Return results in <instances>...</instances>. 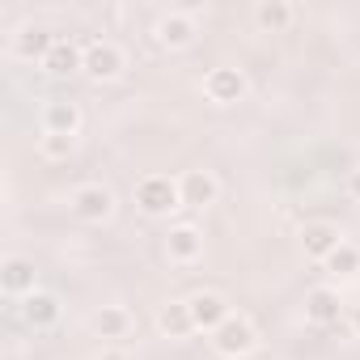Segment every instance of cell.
Instances as JSON below:
<instances>
[{
  "label": "cell",
  "instance_id": "5bb4252c",
  "mask_svg": "<svg viewBox=\"0 0 360 360\" xmlns=\"http://www.w3.org/2000/svg\"><path fill=\"white\" fill-rule=\"evenodd\" d=\"M43 68L51 77H72V72H85V47L72 43V39H56V47L47 51Z\"/></svg>",
  "mask_w": 360,
  "mask_h": 360
},
{
  "label": "cell",
  "instance_id": "8992f818",
  "mask_svg": "<svg viewBox=\"0 0 360 360\" xmlns=\"http://www.w3.org/2000/svg\"><path fill=\"white\" fill-rule=\"evenodd\" d=\"M123 68H127V56L119 43L98 39L85 47V77L89 81H115V77H123Z\"/></svg>",
  "mask_w": 360,
  "mask_h": 360
},
{
  "label": "cell",
  "instance_id": "9c48e42d",
  "mask_svg": "<svg viewBox=\"0 0 360 360\" xmlns=\"http://www.w3.org/2000/svg\"><path fill=\"white\" fill-rule=\"evenodd\" d=\"M200 255H204V229L200 225H174L165 233V259L169 263L191 267V263H200Z\"/></svg>",
  "mask_w": 360,
  "mask_h": 360
},
{
  "label": "cell",
  "instance_id": "ffe728a7",
  "mask_svg": "<svg viewBox=\"0 0 360 360\" xmlns=\"http://www.w3.org/2000/svg\"><path fill=\"white\" fill-rule=\"evenodd\" d=\"M330 276H339V280H352L356 271H360V246H352V242H339L330 255H326V263H322Z\"/></svg>",
  "mask_w": 360,
  "mask_h": 360
},
{
  "label": "cell",
  "instance_id": "2e32d148",
  "mask_svg": "<svg viewBox=\"0 0 360 360\" xmlns=\"http://www.w3.org/2000/svg\"><path fill=\"white\" fill-rule=\"evenodd\" d=\"M157 330L165 339H187V335H195L191 305L187 301H165V305H157Z\"/></svg>",
  "mask_w": 360,
  "mask_h": 360
},
{
  "label": "cell",
  "instance_id": "5b68a950",
  "mask_svg": "<svg viewBox=\"0 0 360 360\" xmlns=\"http://www.w3.org/2000/svg\"><path fill=\"white\" fill-rule=\"evenodd\" d=\"M157 43L165 47V51H187L195 39H200V22H195V13H187V9H169L161 22H157Z\"/></svg>",
  "mask_w": 360,
  "mask_h": 360
},
{
  "label": "cell",
  "instance_id": "8fae6325",
  "mask_svg": "<svg viewBox=\"0 0 360 360\" xmlns=\"http://www.w3.org/2000/svg\"><path fill=\"white\" fill-rule=\"evenodd\" d=\"M187 305H191V322H195V330H217L233 309H229V301L221 297V292H212V288H200V292H191L187 297Z\"/></svg>",
  "mask_w": 360,
  "mask_h": 360
},
{
  "label": "cell",
  "instance_id": "4fadbf2b",
  "mask_svg": "<svg viewBox=\"0 0 360 360\" xmlns=\"http://www.w3.org/2000/svg\"><path fill=\"white\" fill-rule=\"evenodd\" d=\"M339 314H343V301H339L335 288L318 284V288L305 292V322H314V326H335Z\"/></svg>",
  "mask_w": 360,
  "mask_h": 360
},
{
  "label": "cell",
  "instance_id": "603a6c76",
  "mask_svg": "<svg viewBox=\"0 0 360 360\" xmlns=\"http://www.w3.org/2000/svg\"><path fill=\"white\" fill-rule=\"evenodd\" d=\"M352 330H356V339H360V305H352Z\"/></svg>",
  "mask_w": 360,
  "mask_h": 360
},
{
  "label": "cell",
  "instance_id": "277c9868",
  "mask_svg": "<svg viewBox=\"0 0 360 360\" xmlns=\"http://www.w3.org/2000/svg\"><path fill=\"white\" fill-rule=\"evenodd\" d=\"M68 208H72L77 221H85V225H102V221L115 217V191L102 187V183H81V187L68 195Z\"/></svg>",
  "mask_w": 360,
  "mask_h": 360
},
{
  "label": "cell",
  "instance_id": "d6986e66",
  "mask_svg": "<svg viewBox=\"0 0 360 360\" xmlns=\"http://www.w3.org/2000/svg\"><path fill=\"white\" fill-rule=\"evenodd\" d=\"M94 330H98L102 339H123V335L131 330V309H123V305H102V309L94 314Z\"/></svg>",
  "mask_w": 360,
  "mask_h": 360
},
{
  "label": "cell",
  "instance_id": "cb8c5ba5",
  "mask_svg": "<svg viewBox=\"0 0 360 360\" xmlns=\"http://www.w3.org/2000/svg\"><path fill=\"white\" fill-rule=\"evenodd\" d=\"M102 360H127V352H115L110 347V352H102Z\"/></svg>",
  "mask_w": 360,
  "mask_h": 360
},
{
  "label": "cell",
  "instance_id": "30bf717a",
  "mask_svg": "<svg viewBox=\"0 0 360 360\" xmlns=\"http://www.w3.org/2000/svg\"><path fill=\"white\" fill-rule=\"evenodd\" d=\"M0 288H5L9 297H30L39 292V271L26 255H9V259H0Z\"/></svg>",
  "mask_w": 360,
  "mask_h": 360
},
{
  "label": "cell",
  "instance_id": "6da1fadb",
  "mask_svg": "<svg viewBox=\"0 0 360 360\" xmlns=\"http://www.w3.org/2000/svg\"><path fill=\"white\" fill-rule=\"evenodd\" d=\"M136 208L144 217H169L183 208V191H178V178L169 174H144L136 183Z\"/></svg>",
  "mask_w": 360,
  "mask_h": 360
},
{
  "label": "cell",
  "instance_id": "ba28073f",
  "mask_svg": "<svg viewBox=\"0 0 360 360\" xmlns=\"http://www.w3.org/2000/svg\"><path fill=\"white\" fill-rule=\"evenodd\" d=\"M51 47H56V34H51L47 26H39V22L18 26V34H13V43H9V51H13L22 64H43Z\"/></svg>",
  "mask_w": 360,
  "mask_h": 360
},
{
  "label": "cell",
  "instance_id": "7402d4cb",
  "mask_svg": "<svg viewBox=\"0 0 360 360\" xmlns=\"http://www.w3.org/2000/svg\"><path fill=\"white\" fill-rule=\"evenodd\" d=\"M347 195H352V200L360 204V165H356V169L347 174Z\"/></svg>",
  "mask_w": 360,
  "mask_h": 360
},
{
  "label": "cell",
  "instance_id": "ac0fdd59",
  "mask_svg": "<svg viewBox=\"0 0 360 360\" xmlns=\"http://www.w3.org/2000/svg\"><path fill=\"white\" fill-rule=\"evenodd\" d=\"M255 26L267 30V34H280L292 26V5L288 0H259L255 5Z\"/></svg>",
  "mask_w": 360,
  "mask_h": 360
},
{
  "label": "cell",
  "instance_id": "52a82bcc",
  "mask_svg": "<svg viewBox=\"0 0 360 360\" xmlns=\"http://www.w3.org/2000/svg\"><path fill=\"white\" fill-rule=\"evenodd\" d=\"M178 191H183V208H212L221 200V183L212 169H187L178 174Z\"/></svg>",
  "mask_w": 360,
  "mask_h": 360
},
{
  "label": "cell",
  "instance_id": "7a4b0ae2",
  "mask_svg": "<svg viewBox=\"0 0 360 360\" xmlns=\"http://www.w3.org/2000/svg\"><path fill=\"white\" fill-rule=\"evenodd\" d=\"M255 347H259V330H255V322L242 318V314H229V318L212 330V352H217L221 360H242V356H250Z\"/></svg>",
  "mask_w": 360,
  "mask_h": 360
},
{
  "label": "cell",
  "instance_id": "44dd1931",
  "mask_svg": "<svg viewBox=\"0 0 360 360\" xmlns=\"http://www.w3.org/2000/svg\"><path fill=\"white\" fill-rule=\"evenodd\" d=\"M72 153H77V136H56V131L39 136V157L43 161H68Z\"/></svg>",
  "mask_w": 360,
  "mask_h": 360
},
{
  "label": "cell",
  "instance_id": "3957f363",
  "mask_svg": "<svg viewBox=\"0 0 360 360\" xmlns=\"http://www.w3.org/2000/svg\"><path fill=\"white\" fill-rule=\"evenodd\" d=\"M246 94H250V77H246V68H238V64H217V68L204 72V98H208V102H217V106H233V102H242Z\"/></svg>",
  "mask_w": 360,
  "mask_h": 360
},
{
  "label": "cell",
  "instance_id": "9a60e30c",
  "mask_svg": "<svg viewBox=\"0 0 360 360\" xmlns=\"http://www.w3.org/2000/svg\"><path fill=\"white\" fill-rule=\"evenodd\" d=\"M43 131L77 136V131H81V106L68 102V98H51V102L43 106Z\"/></svg>",
  "mask_w": 360,
  "mask_h": 360
},
{
  "label": "cell",
  "instance_id": "e0dca14e",
  "mask_svg": "<svg viewBox=\"0 0 360 360\" xmlns=\"http://www.w3.org/2000/svg\"><path fill=\"white\" fill-rule=\"evenodd\" d=\"M22 318L34 326V330H47V326H56L60 322V297H51V292H30L26 301H22Z\"/></svg>",
  "mask_w": 360,
  "mask_h": 360
},
{
  "label": "cell",
  "instance_id": "7c38bea8",
  "mask_svg": "<svg viewBox=\"0 0 360 360\" xmlns=\"http://www.w3.org/2000/svg\"><path fill=\"white\" fill-rule=\"evenodd\" d=\"M339 242H343V233H339L330 221H309V225L301 229V250H305V259H314V263H326V255H330Z\"/></svg>",
  "mask_w": 360,
  "mask_h": 360
}]
</instances>
